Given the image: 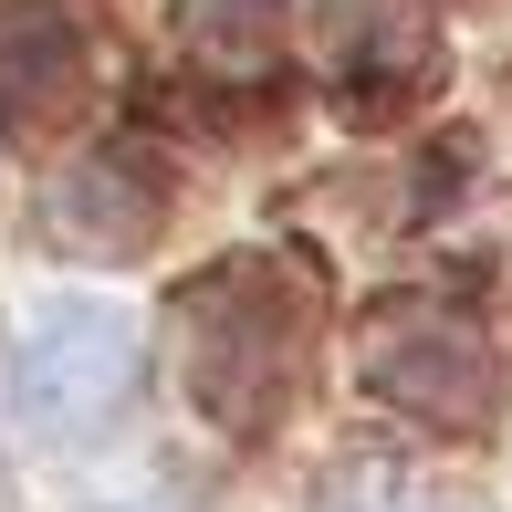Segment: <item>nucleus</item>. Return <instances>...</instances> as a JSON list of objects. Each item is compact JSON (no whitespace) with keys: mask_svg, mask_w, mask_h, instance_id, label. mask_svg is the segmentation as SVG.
<instances>
[{"mask_svg":"<svg viewBox=\"0 0 512 512\" xmlns=\"http://www.w3.org/2000/svg\"><path fill=\"white\" fill-rule=\"evenodd\" d=\"M11 387H21V418L42 439L84 450L136 398V324L105 293H53V304H32V324L11 345Z\"/></svg>","mask_w":512,"mask_h":512,"instance_id":"1","label":"nucleus"}]
</instances>
